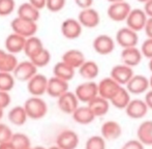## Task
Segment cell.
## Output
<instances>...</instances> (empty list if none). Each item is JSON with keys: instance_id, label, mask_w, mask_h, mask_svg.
Wrapping results in <instances>:
<instances>
[{"instance_id": "cell-1", "label": "cell", "mask_w": 152, "mask_h": 149, "mask_svg": "<svg viewBox=\"0 0 152 149\" xmlns=\"http://www.w3.org/2000/svg\"><path fill=\"white\" fill-rule=\"evenodd\" d=\"M25 112L27 114V117L33 120L44 118L48 113V105L47 103L38 96H31L28 99H26L23 105Z\"/></svg>"}, {"instance_id": "cell-22", "label": "cell", "mask_w": 152, "mask_h": 149, "mask_svg": "<svg viewBox=\"0 0 152 149\" xmlns=\"http://www.w3.org/2000/svg\"><path fill=\"white\" fill-rule=\"evenodd\" d=\"M64 63L69 65L74 69H77L86 61L85 59V55L82 51L78 50V49H72L68 50L62 55V60Z\"/></svg>"}, {"instance_id": "cell-44", "label": "cell", "mask_w": 152, "mask_h": 149, "mask_svg": "<svg viewBox=\"0 0 152 149\" xmlns=\"http://www.w3.org/2000/svg\"><path fill=\"white\" fill-rule=\"evenodd\" d=\"M28 2L39 12L42 9H44V8H46V0H29Z\"/></svg>"}, {"instance_id": "cell-5", "label": "cell", "mask_w": 152, "mask_h": 149, "mask_svg": "<svg viewBox=\"0 0 152 149\" xmlns=\"http://www.w3.org/2000/svg\"><path fill=\"white\" fill-rule=\"evenodd\" d=\"M15 80L20 82H28L29 80L37 74V67L34 66L30 60H24L18 62L16 69L12 72Z\"/></svg>"}, {"instance_id": "cell-40", "label": "cell", "mask_w": 152, "mask_h": 149, "mask_svg": "<svg viewBox=\"0 0 152 149\" xmlns=\"http://www.w3.org/2000/svg\"><path fill=\"white\" fill-rule=\"evenodd\" d=\"M140 51L143 57H146L149 60L152 59V38H147L143 42Z\"/></svg>"}, {"instance_id": "cell-4", "label": "cell", "mask_w": 152, "mask_h": 149, "mask_svg": "<svg viewBox=\"0 0 152 149\" xmlns=\"http://www.w3.org/2000/svg\"><path fill=\"white\" fill-rule=\"evenodd\" d=\"M147 20H148V17L146 16L142 8H132L125 20L126 27L138 33L139 31L144 30Z\"/></svg>"}, {"instance_id": "cell-25", "label": "cell", "mask_w": 152, "mask_h": 149, "mask_svg": "<svg viewBox=\"0 0 152 149\" xmlns=\"http://www.w3.org/2000/svg\"><path fill=\"white\" fill-rule=\"evenodd\" d=\"M72 119L81 125H88L91 122H93L95 119L88 106H81V107L79 106L76 109V111L72 114Z\"/></svg>"}, {"instance_id": "cell-3", "label": "cell", "mask_w": 152, "mask_h": 149, "mask_svg": "<svg viewBox=\"0 0 152 149\" xmlns=\"http://www.w3.org/2000/svg\"><path fill=\"white\" fill-rule=\"evenodd\" d=\"M74 93L79 102L88 104L91 99H93L98 95L97 83L93 82V81H87V82L82 83L77 86Z\"/></svg>"}, {"instance_id": "cell-50", "label": "cell", "mask_w": 152, "mask_h": 149, "mask_svg": "<svg viewBox=\"0 0 152 149\" xmlns=\"http://www.w3.org/2000/svg\"><path fill=\"white\" fill-rule=\"evenodd\" d=\"M28 149H47V148L42 147V146H35V147H30V148H28Z\"/></svg>"}, {"instance_id": "cell-54", "label": "cell", "mask_w": 152, "mask_h": 149, "mask_svg": "<svg viewBox=\"0 0 152 149\" xmlns=\"http://www.w3.org/2000/svg\"><path fill=\"white\" fill-rule=\"evenodd\" d=\"M48 149H60V148L57 147V146L55 145V146H51V147H50V148H48Z\"/></svg>"}, {"instance_id": "cell-21", "label": "cell", "mask_w": 152, "mask_h": 149, "mask_svg": "<svg viewBox=\"0 0 152 149\" xmlns=\"http://www.w3.org/2000/svg\"><path fill=\"white\" fill-rule=\"evenodd\" d=\"M25 40H26V38L20 37V35L16 34V33H10V34H8L6 37L5 40H4L5 51L12 55L23 52Z\"/></svg>"}, {"instance_id": "cell-30", "label": "cell", "mask_w": 152, "mask_h": 149, "mask_svg": "<svg viewBox=\"0 0 152 149\" xmlns=\"http://www.w3.org/2000/svg\"><path fill=\"white\" fill-rule=\"evenodd\" d=\"M78 69L81 77L88 81H92L99 74V66L95 61L92 60H86Z\"/></svg>"}, {"instance_id": "cell-27", "label": "cell", "mask_w": 152, "mask_h": 149, "mask_svg": "<svg viewBox=\"0 0 152 149\" xmlns=\"http://www.w3.org/2000/svg\"><path fill=\"white\" fill-rule=\"evenodd\" d=\"M76 74V69H74L72 67H70L69 65H67L66 63H64L63 61H59L53 67V74L56 78L63 80L65 82H69L70 80H72Z\"/></svg>"}, {"instance_id": "cell-41", "label": "cell", "mask_w": 152, "mask_h": 149, "mask_svg": "<svg viewBox=\"0 0 152 149\" xmlns=\"http://www.w3.org/2000/svg\"><path fill=\"white\" fill-rule=\"evenodd\" d=\"M10 103H12V97L10 92L0 91V108L4 110L10 105Z\"/></svg>"}, {"instance_id": "cell-42", "label": "cell", "mask_w": 152, "mask_h": 149, "mask_svg": "<svg viewBox=\"0 0 152 149\" xmlns=\"http://www.w3.org/2000/svg\"><path fill=\"white\" fill-rule=\"evenodd\" d=\"M145 146L139 141L138 139L137 140H129L127 141L125 144L123 145V147L121 149H144Z\"/></svg>"}, {"instance_id": "cell-15", "label": "cell", "mask_w": 152, "mask_h": 149, "mask_svg": "<svg viewBox=\"0 0 152 149\" xmlns=\"http://www.w3.org/2000/svg\"><path fill=\"white\" fill-rule=\"evenodd\" d=\"M134 74L132 67L124 64H117L111 69L110 78H112L120 86H123L127 84V82L132 78Z\"/></svg>"}, {"instance_id": "cell-36", "label": "cell", "mask_w": 152, "mask_h": 149, "mask_svg": "<svg viewBox=\"0 0 152 149\" xmlns=\"http://www.w3.org/2000/svg\"><path fill=\"white\" fill-rule=\"evenodd\" d=\"M106 140L102 136H92L86 141L85 149H106Z\"/></svg>"}, {"instance_id": "cell-29", "label": "cell", "mask_w": 152, "mask_h": 149, "mask_svg": "<svg viewBox=\"0 0 152 149\" xmlns=\"http://www.w3.org/2000/svg\"><path fill=\"white\" fill-rule=\"evenodd\" d=\"M130 99H130V93L126 90L125 87L121 86L118 89V91L114 94V96L109 102L117 109L124 110L126 108V106L128 105V103L130 102Z\"/></svg>"}, {"instance_id": "cell-52", "label": "cell", "mask_w": 152, "mask_h": 149, "mask_svg": "<svg viewBox=\"0 0 152 149\" xmlns=\"http://www.w3.org/2000/svg\"><path fill=\"white\" fill-rule=\"evenodd\" d=\"M149 87H150L151 90H152V76L149 78Z\"/></svg>"}, {"instance_id": "cell-43", "label": "cell", "mask_w": 152, "mask_h": 149, "mask_svg": "<svg viewBox=\"0 0 152 149\" xmlns=\"http://www.w3.org/2000/svg\"><path fill=\"white\" fill-rule=\"evenodd\" d=\"M75 3L80 8L85 9V8L91 7L92 4H93V0H75Z\"/></svg>"}, {"instance_id": "cell-37", "label": "cell", "mask_w": 152, "mask_h": 149, "mask_svg": "<svg viewBox=\"0 0 152 149\" xmlns=\"http://www.w3.org/2000/svg\"><path fill=\"white\" fill-rule=\"evenodd\" d=\"M16 8L15 0H0V17H7Z\"/></svg>"}, {"instance_id": "cell-34", "label": "cell", "mask_w": 152, "mask_h": 149, "mask_svg": "<svg viewBox=\"0 0 152 149\" xmlns=\"http://www.w3.org/2000/svg\"><path fill=\"white\" fill-rule=\"evenodd\" d=\"M10 142L15 149H28L31 147V141L29 137L22 133L12 134Z\"/></svg>"}, {"instance_id": "cell-19", "label": "cell", "mask_w": 152, "mask_h": 149, "mask_svg": "<svg viewBox=\"0 0 152 149\" xmlns=\"http://www.w3.org/2000/svg\"><path fill=\"white\" fill-rule=\"evenodd\" d=\"M122 135V127L117 121L108 120L102 123L100 127V136L104 140L113 141V140L118 139Z\"/></svg>"}, {"instance_id": "cell-16", "label": "cell", "mask_w": 152, "mask_h": 149, "mask_svg": "<svg viewBox=\"0 0 152 149\" xmlns=\"http://www.w3.org/2000/svg\"><path fill=\"white\" fill-rule=\"evenodd\" d=\"M120 87H121L120 85L115 82L110 77L104 78L102 80L99 81V83H97L98 95L102 96V99L110 101V99L114 96L115 93L118 91V89L120 88Z\"/></svg>"}, {"instance_id": "cell-23", "label": "cell", "mask_w": 152, "mask_h": 149, "mask_svg": "<svg viewBox=\"0 0 152 149\" xmlns=\"http://www.w3.org/2000/svg\"><path fill=\"white\" fill-rule=\"evenodd\" d=\"M88 108L90 109L92 114L94 115V117H102L104 116L107 113L109 112L110 109V102L108 99H102V96L97 95L93 99H91L88 104H87Z\"/></svg>"}, {"instance_id": "cell-24", "label": "cell", "mask_w": 152, "mask_h": 149, "mask_svg": "<svg viewBox=\"0 0 152 149\" xmlns=\"http://www.w3.org/2000/svg\"><path fill=\"white\" fill-rule=\"evenodd\" d=\"M137 137L144 146H152V120H146L139 125Z\"/></svg>"}, {"instance_id": "cell-49", "label": "cell", "mask_w": 152, "mask_h": 149, "mask_svg": "<svg viewBox=\"0 0 152 149\" xmlns=\"http://www.w3.org/2000/svg\"><path fill=\"white\" fill-rule=\"evenodd\" d=\"M110 3H116V2H122V1H126V0H108Z\"/></svg>"}, {"instance_id": "cell-28", "label": "cell", "mask_w": 152, "mask_h": 149, "mask_svg": "<svg viewBox=\"0 0 152 149\" xmlns=\"http://www.w3.org/2000/svg\"><path fill=\"white\" fill-rule=\"evenodd\" d=\"M40 16V12L32 6L29 2H24L20 4L18 7V17L25 19V20L31 21V22H37Z\"/></svg>"}, {"instance_id": "cell-2", "label": "cell", "mask_w": 152, "mask_h": 149, "mask_svg": "<svg viewBox=\"0 0 152 149\" xmlns=\"http://www.w3.org/2000/svg\"><path fill=\"white\" fill-rule=\"evenodd\" d=\"M10 28L12 30V33H16L24 38H28L35 35L38 26L36 22H31V21L16 17L15 19H12L10 23Z\"/></svg>"}, {"instance_id": "cell-18", "label": "cell", "mask_w": 152, "mask_h": 149, "mask_svg": "<svg viewBox=\"0 0 152 149\" xmlns=\"http://www.w3.org/2000/svg\"><path fill=\"white\" fill-rule=\"evenodd\" d=\"M58 108L65 114H72L79 107V101L74 92L67 91L61 96L58 97L57 101Z\"/></svg>"}, {"instance_id": "cell-11", "label": "cell", "mask_w": 152, "mask_h": 149, "mask_svg": "<svg viewBox=\"0 0 152 149\" xmlns=\"http://www.w3.org/2000/svg\"><path fill=\"white\" fill-rule=\"evenodd\" d=\"M79 136L72 129L62 131L56 138V146L60 149H76L79 145Z\"/></svg>"}, {"instance_id": "cell-12", "label": "cell", "mask_w": 152, "mask_h": 149, "mask_svg": "<svg viewBox=\"0 0 152 149\" xmlns=\"http://www.w3.org/2000/svg\"><path fill=\"white\" fill-rule=\"evenodd\" d=\"M125 86L130 94H142L149 89V79L143 74H134Z\"/></svg>"}, {"instance_id": "cell-10", "label": "cell", "mask_w": 152, "mask_h": 149, "mask_svg": "<svg viewBox=\"0 0 152 149\" xmlns=\"http://www.w3.org/2000/svg\"><path fill=\"white\" fill-rule=\"evenodd\" d=\"M92 47L97 54L109 55L115 50V40L108 34H100L93 39Z\"/></svg>"}, {"instance_id": "cell-46", "label": "cell", "mask_w": 152, "mask_h": 149, "mask_svg": "<svg viewBox=\"0 0 152 149\" xmlns=\"http://www.w3.org/2000/svg\"><path fill=\"white\" fill-rule=\"evenodd\" d=\"M148 18H152V0H148L144 3V7L142 8Z\"/></svg>"}, {"instance_id": "cell-55", "label": "cell", "mask_w": 152, "mask_h": 149, "mask_svg": "<svg viewBox=\"0 0 152 149\" xmlns=\"http://www.w3.org/2000/svg\"><path fill=\"white\" fill-rule=\"evenodd\" d=\"M137 1H139V2H141V3H146L148 0H137Z\"/></svg>"}, {"instance_id": "cell-6", "label": "cell", "mask_w": 152, "mask_h": 149, "mask_svg": "<svg viewBox=\"0 0 152 149\" xmlns=\"http://www.w3.org/2000/svg\"><path fill=\"white\" fill-rule=\"evenodd\" d=\"M132 10V6L127 1L116 2V3H110L107 10L108 17L114 22H122L125 21L128 14Z\"/></svg>"}, {"instance_id": "cell-17", "label": "cell", "mask_w": 152, "mask_h": 149, "mask_svg": "<svg viewBox=\"0 0 152 149\" xmlns=\"http://www.w3.org/2000/svg\"><path fill=\"white\" fill-rule=\"evenodd\" d=\"M68 89H69L68 82L60 80V79L56 78L54 76L51 77L50 79H48V85H47L46 93H48V95H50L51 97L58 99L62 94L67 92Z\"/></svg>"}, {"instance_id": "cell-35", "label": "cell", "mask_w": 152, "mask_h": 149, "mask_svg": "<svg viewBox=\"0 0 152 149\" xmlns=\"http://www.w3.org/2000/svg\"><path fill=\"white\" fill-rule=\"evenodd\" d=\"M15 84H16V80L12 73L0 72V91L10 92L14 89Z\"/></svg>"}, {"instance_id": "cell-7", "label": "cell", "mask_w": 152, "mask_h": 149, "mask_svg": "<svg viewBox=\"0 0 152 149\" xmlns=\"http://www.w3.org/2000/svg\"><path fill=\"white\" fill-rule=\"evenodd\" d=\"M48 78L45 74H36L27 82V90L32 96L40 97L47 92Z\"/></svg>"}, {"instance_id": "cell-31", "label": "cell", "mask_w": 152, "mask_h": 149, "mask_svg": "<svg viewBox=\"0 0 152 149\" xmlns=\"http://www.w3.org/2000/svg\"><path fill=\"white\" fill-rule=\"evenodd\" d=\"M7 118L12 124L16 125V126H22L26 123L28 117H27V114L23 106H16L10 110L7 114Z\"/></svg>"}, {"instance_id": "cell-39", "label": "cell", "mask_w": 152, "mask_h": 149, "mask_svg": "<svg viewBox=\"0 0 152 149\" xmlns=\"http://www.w3.org/2000/svg\"><path fill=\"white\" fill-rule=\"evenodd\" d=\"M12 131L7 124L0 122V144L10 142L12 136Z\"/></svg>"}, {"instance_id": "cell-53", "label": "cell", "mask_w": 152, "mask_h": 149, "mask_svg": "<svg viewBox=\"0 0 152 149\" xmlns=\"http://www.w3.org/2000/svg\"><path fill=\"white\" fill-rule=\"evenodd\" d=\"M2 117H3V109L0 108V119H1Z\"/></svg>"}, {"instance_id": "cell-48", "label": "cell", "mask_w": 152, "mask_h": 149, "mask_svg": "<svg viewBox=\"0 0 152 149\" xmlns=\"http://www.w3.org/2000/svg\"><path fill=\"white\" fill-rule=\"evenodd\" d=\"M0 149H15V148L12 147L10 142H5V143L0 144Z\"/></svg>"}, {"instance_id": "cell-47", "label": "cell", "mask_w": 152, "mask_h": 149, "mask_svg": "<svg viewBox=\"0 0 152 149\" xmlns=\"http://www.w3.org/2000/svg\"><path fill=\"white\" fill-rule=\"evenodd\" d=\"M145 104L147 105L148 109L152 110V90L147 91L146 95H145V99H144Z\"/></svg>"}, {"instance_id": "cell-38", "label": "cell", "mask_w": 152, "mask_h": 149, "mask_svg": "<svg viewBox=\"0 0 152 149\" xmlns=\"http://www.w3.org/2000/svg\"><path fill=\"white\" fill-rule=\"evenodd\" d=\"M66 0H46V8L51 12H58L65 6Z\"/></svg>"}, {"instance_id": "cell-20", "label": "cell", "mask_w": 152, "mask_h": 149, "mask_svg": "<svg viewBox=\"0 0 152 149\" xmlns=\"http://www.w3.org/2000/svg\"><path fill=\"white\" fill-rule=\"evenodd\" d=\"M120 56H121L122 64L127 65V66L132 67V69L134 66H137V65L140 64L143 58L140 49H138L137 47L123 49Z\"/></svg>"}, {"instance_id": "cell-51", "label": "cell", "mask_w": 152, "mask_h": 149, "mask_svg": "<svg viewBox=\"0 0 152 149\" xmlns=\"http://www.w3.org/2000/svg\"><path fill=\"white\" fill-rule=\"evenodd\" d=\"M148 66H149V69H150V72L152 73V59H150V60H149Z\"/></svg>"}, {"instance_id": "cell-9", "label": "cell", "mask_w": 152, "mask_h": 149, "mask_svg": "<svg viewBox=\"0 0 152 149\" xmlns=\"http://www.w3.org/2000/svg\"><path fill=\"white\" fill-rule=\"evenodd\" d=\"M79 23L82 27L85 28H95L99 25L100 22V16L96 9L92 7L81 9V12L78 15Z\"/></svg>"}, {"instance_id": "cell-26", "label": "cell", "mask_w": 152, "mask_h": 149, "mask_svg": "<svg viewBox=\"0 0 152 149\" xmlns=\"http://www.w3.org/2000/svg\"><path fill=\"white\" fill-rule=\"evenodd\" d=\"M18 64V59L16 55L6 52L0 49V72L3 73H12Z\"/></svg>"}, {"instance_id": "cell-8", "label": "cell", "mask_w": 152, "mask_h": 149, "mask_svg": "<svg viewBox=\"0 0 152 149\" xmlns=\"http://www.w3.org/2000/svg\"><path fill=\"white\" fill-rule=\"evenodd\" d=\"M115 42L123 49L137 47L139 42V35L132 29L127 28V27H122L117 31Z\"/></svg>"}, {"instance_id": "cell-13", "label": "cell", "mask_w": 152, "mask_h": 149, "mask_svg": "<svg viewBox=\"0 0 152 149\" xmlns=\"http://www.w3.org/2000/svg\"><path fill=\"white\" fill-rule=\"evenodd\" d=\"M83 27L77 19L68 18L61 24V33L67 39H76L82 34Z\"/></svg>"}, {"instance_id": "cell-14", "label": "cell", "mask_w": 152, "mask_h": 149, "mask_svg": "<svg viewBox=\"0 0 152 149\" xmlns=\"http://www.w3.org/2000/svg\"><path fill=\"white\" fill-rule=\"evenodd\" d=\"M125 113L129 118L132 119H141L146 116L148 113V107L145 104L144 99H130L128 105L126 106Z\"/></svg>"}, {"instance_id": "cell-33", "label": "cell", "mask_w": 152, "mask_h": 149, "mask_svg": "<svg viewBox=\"0 0 152 149\" xmlns=\"http://www.w3.org/2000/svg\"><path fill=\"white\" fill-rule=\"evenodd\" d=\"M51 53L48 49L42 48V50H39L38 52H36L34 55H32L30 58H28V60H30L33 63L34 66H36L37 69L39 67H45L50 63L51 61Z\"/></svg>"}, {"instance_id": "cell-45", "label": "cell", "mask_w": 152, "mask_h": 149, "mask_svg": "<svg viewBox=\"0 0 152 149\" xmlns=\"http://www.w3.org/2000/svg\"><path fill=\"white\" fill-rule=\"evenodd\" d=\"M144 31L146 33L147 37L152 38V18H148L146 22V25L144 27Z\"/></svg>"}, {"instance_id": "cell-32", "label": "cell", "mask_w": 152, "mask_h": 149, "mask_svg": "<svg viewBox=\"0 0 152 149\" xmlns=\"http://www.w3.org/2000/svg\"><path fill=\"white\" fill-rule=\"evenodd\" d=\"M44 47V44H42V39L39 37H33L26 38L25 40V45H24V49H23V52L26 55L28 58H30L32 55H34L36 52H38L39 50H42Z\"/></svg>"}]
</instances>
